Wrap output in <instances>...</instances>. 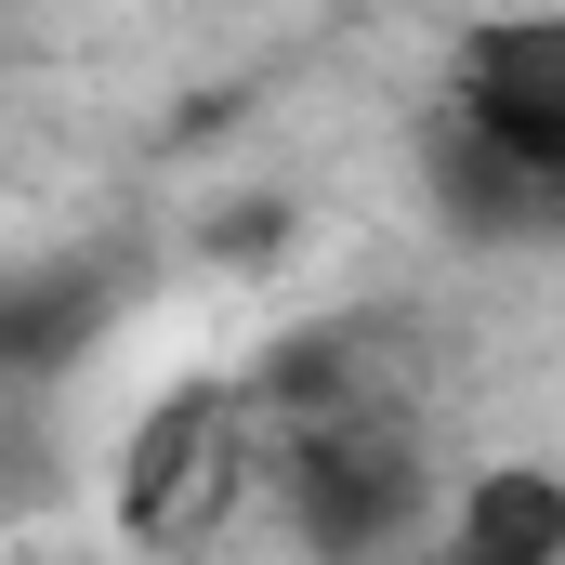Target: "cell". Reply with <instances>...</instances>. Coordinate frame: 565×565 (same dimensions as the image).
<instances>
[{
    "instance_id": "1",
    "label": "cell",
    "mask_w": 565,
    "mask_h": 565,
    "mask_svg": "<svg viewBox=\"0 0 565 565\" xmlns=\"http://www.w3.org/2000/svg\"><path fill=\"white\" fill-rule=\"evenodd\" d=\"M460 119L487 145H513V158H540V171H565V40L553 26H500L473 53V79H460Z\"/></svg>"
},
{
    "instance_id": "2",
    "label": "cell",
    "mask_w": 565,
    "mask_h": 565,
    "mask_svg": "<svg viewBox=\"0 0 565 565\" xmlns=\"http://www.w3.org/2000/svg\"><path fill=\"white\" fill-rule=\"evenodd\" d=\"M302 526H316L329 553H342V540H355V553H369V540H395V526H408V460H395V447L329 434V447L302 460Z\"/></svg>"
},
{
    "instance_id": "3",
    "label": "cell",
    "mask_w": 565,
    "mask_h": 565,
    "mask_svg": "<svg viewBox=\"0 0 565 565\" xmlns=\"http://www.w3.org/2000/svg\"><path fill=\"white\" fill-rule=\"evenodd\" d=\"M553 184H565V171H540V158H513V145H487L473 119H460V132L434 145V198H447V211H460L473 237H526V224L553 211Z\"/></svg>"
},
{
    "instance_id": "4",
    "label": "cell",
    "mask_w": 565,
    "mask_h": 565,
    "mask_svg": "<svg viewBox=\"0 0 565 565\" xmlns=\"http://www.w3.org/2000/svg\"><path fill=\"white\" fill-rule=\"evenodd\" d=\"M106 329V277H13L0 289V369H66Z\"/></svg>"
},
{
    "instance_id": "5",
    "label": "cell",
    "mask_w": 565,
    "mask_h": 565,
    "mask_svg": "<svg viewBox=\"0 0 565 565\" xmlns=\"http://www.w3.org/2000/svg\"><path fill=\"white\" fill-rule=\"evenodd\" d=\"M460 553H473V565L565 553V487H553V473H487V487L460 500Z\"/></svg>"
}]
</instances>
